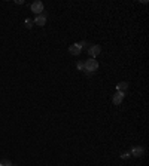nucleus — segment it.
I'll list each match as a JSON object with an SVG mask.
<instances>
[{
	"label": "nucleus",
	"mask_w": 149,
	"mask_h": 166,
	"mask_svg": "<svg viewBox=\"0 0 149 166\" xmlns=\"http://www.w3.org/2000/svg\"><path fill=\"white\" fill-rule=\"evenodd\" d=\"M84 67H85V71H88V73H94L97 68H99V62L91 58V59H87L85 62H84Z\"/></svg>",
	"instance_id": "1"
},
{
	"label": "nucleus",
	"mask_w": 149,
	"mask_h": 166,
	"mask_svg": "<svg viewBox=\"0 0 149 166\" xmlns=\"http://www.w3.org/2000/svg\"><path fill=\"white\" fill-rule=\"evenodd\" d=\"M100 52H102V48L99 46V44H90L88 46V54L91 58H95V56L100 55Z\"/></svg>",
	"instance_id": "2"
},
{
	"label": "nucleus",
	"mask_w": 149,
	"mask_h": 166,
	"mask_svg": "<svg viewBox=\"0 0 149 166\" xmlns=\"http://www.w3.org/2000/svg\"><path fill=\"white\" fill-rule=\"evenodd\" d=\"M32 12H35L36 15H40L42 12H43V3L40 2V0H37V2H33L32 3Z\"/></svg>",
	"instance_id": "3"
},
{
	"label": "nucleus",
	"mask_w": 149,
	"mask_h": 166,
	"mask_svg": "<svg viewBox=\"0 0 149 166\" xmlns=\"http://www.w3.org/2000/svg\"><path fill=\"white\" fill-rule=\"evenodd\" d=\"M130 154L134 156V157H142V156L145 154V148H143V147H140V145H136V147H133V148H131Z\"/></svg>",
	"instance_id": "4"
},
{
	"label": "nucleus",
	"mask_w": 149,
	"mask_h": 166,
	"mask_svg": "<svg viewBox=\"0 0 149 166\" xmlns=\"http://www.w3.org/2000/svg\"><path fill=\"white\" fill-rule=\"evenodd\" d=\"M124 97H125V92H116L114 95V100H112L115 105H119L122 102V100H124Z\"/></svg>",
	"instance_id": "5"
},
{
	"label": "nucleus",
	"mask_w": 149,
	"mask_h": 166,
	"mask_svg": "<svg viewBox=\"0 0 149 166\" xmlns=\"http://www.w3.org/2000/svg\"><path fill=\"white\" fill-rule=\"evenodd\" d=\"M69 52L73 56H76V55H79L80 52H82V48L79 46V43H75V44H72V46L69 48Z\"/></svg>",
	"instance_id": "6"
},
{
	"label": "nucleus",
	"mask_w": 149,
	"mask_h": 166,
	"mask_svg": "<svg viewBox=\"0 0 149 166\" xmlns=\"http://www.w3.org/2000/svg\"><path fill=\"white\" fill-rule=\"evenodd\" d=\"M33 22H35L36 25H39V27H43V25L46 24V16L45 15H42V13H40V15H36V18H35V21Z\"/></svg>",
	"instance_id": "7"
},
{
	"label": "nucleus",
	"mask_w": 149,
	"mask_h": 166,
	"mask_svg": "<svg viewBox=\"0 0 149 166\" xmlns=\"http://www.w3.org/2000/svg\"><path fill=\"white\" fill-rule=\"evenodd\" d=\"M127 89H128V83L127 82H119L116 85V92H125Z\"/></svg>",
	"instance_id": "8"
},
{
	"label": "nucleus",
	"mask_w": 149,
	"mask_h": 166,
	"mask_svg": "<svg viewBox=\"0 0 149 166\" xmlns=\"http://www.w3.org/2000/svg\"><path fill=\"white\" fill-rule=\"evenodd\" d=\"M0 166H12V162L8 159H2L0 160Z\"/></svg>",
	"instance_id": "9"
},
{
	"label": "nucleus",
	"mask_w": 149,
	"mask_h": 166,
	"mask_svg": "<svg viewBox=\"0 0 149 166\" xmlns=\"http://www.w3.org/2000/svg\"><path fill=\"white\" fill-rule=\"evenodd\" d=\"M33 24H35V22H33L32 18H27V19H25V27H27V28H32V27H33Z\"/></svg>",
	"instance_id": "10"
},
{
	"label": "nucleus",
	"mask_w": 149,
	"mask_h": 166,
	"mask_svg": "<svg viewBox=\"0 0 149 166\" xmlns=\"http://www.w3.org/2000/svg\"><path fill=\"white\" fill-rule=\"evenodd\" d=\"M76 67H78V70H79V71L85 70V67H84V62H78V64H76Z\"/></svg>",
	"instance_id": "11"
},
{
	"label": "nucleus",
	"mask_w": 149,
	"mask_h": 166,
	"mask_svg": "<svg viewBox=\"0 0 149 166\" xmlns=\"http://www.w3.org/2000/svg\"><path fill=\"white\" fill-rule=\"evenodd\" d=\"M130 157H131L130 153H122V154H121V159H124V160H125V159H130Z\"/></svg>",
	"instance_id": "12"
},
{
	"label": "nucleus",
	"mask_w": 149,
	"mask_h": 166,
	"mask_svg": "<svg viewBox=\"0 0 149 166\" xmlns=\"http://www.w3.org/2000/svg\"><path fill=\"white\" fill-rule=\"evenodd\" d=\"M15 3H17V5H23V3H24V0H17Z\"/></svg>",
	"instance_id": "13"
},
{
	"label": "nucleus",
	"mask_w": 149,
	"mask_h": 166,
	"mask_svg": "<svg viewBox=\"0 0 149 166\" xmlns=\"http://www.w3.org/2000/svg\"><path fill=\"white\" fill-rule=\"evenodd\" d=\"M12 166H13V165H12Z\"/></svg>",
	"instance_id": "14"
}]
</instances>
